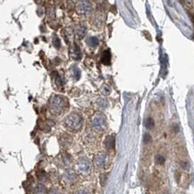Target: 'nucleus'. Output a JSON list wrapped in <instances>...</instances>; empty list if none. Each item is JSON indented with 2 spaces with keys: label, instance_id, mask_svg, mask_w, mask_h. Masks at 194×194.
I'll use <instances>...</instances> for the list:
<instances>
[{
  "label": "nucleus",
  "instance_id": "1",
  "mask_svg": "<svg viewBox=\"0 0 194 194\" xmlns=\"http://www.w3.org/2000/svg\"><path fill=\"white\" fill-rule=\"evenodd\" d=\"M82 124V116L77 113H72L65 120V127L70 131H78Z\"/></svg>",
  "mask_w": 194,
  "mask_h": 194
},
{
  "label": "nucleus",
  "instance_id": "2",
  "mask_svg": "<svg viewBox=\"0 0 194 194\" xmlns=\"http://www.w3.org/2000/svg\"><path fill=\"white\" fill-rule=\"evenodd\" d=\"M49 107L52 114H60L65 107V101L62 97L55 95L50 99Z\"/></svg>",
  "mask_w": 194,
  "mask_h": 194
},
{
  "label": "nucleus",
  "instance_id": "3",
  "mask_svg": "<svg viewBox=\"0 0 194 194\" xmlns=\"http://www.w3.org/2000/svg\"><path fill=\"white\" fill-rule=\"evenodd\" d=\"M91 126L94 130L102 131L106 129V119L101 114H96L91 120Z\"/></svg>",
  "mask_w": 194,
  "mask_h": 194
},
{
  "label": "nucleus",
  "instance_id": "4",
  "mask_svg": "<svg viewBox=\"0 0 194 194\" xmlns=\"http://www.w3.org/2000/svg\"><path fill=\"white\" fill-rule=\"evenodd\" d=\"M91 4L89 0H82L76 6V11L80 14H88L91 11Z\"/></svg>",
  "mask_w": 194,
  "mask_h": 194
},
{
  "label": "nucleus",
  "instance_id": "5",
  "mask_svg": "<svg viewBox=\"0 0 194 194\" xmlns=\"http://www.w3.org/2000/svg\"><path fill=\"white\" fill-rule=\"evenodd\" d=\"M76 170L78 171L81 173H89L90 169V161L85 158H82L79 159V161L76 164Z\"/></svg>",
  "mask_w": 194,
  "mask_h": 194
},
{
  "label": "nucleus",
  "instance_id": "6",
  "mask_svg": "<svg viewBox=\"0 0 194 194\" xmlns=\"http://www.w3.org/2000/svg\"><path fill=\"white\" fill-rule=\"evenodd\" d=\"M107 162V155L99 153L94 158V165L97 168H103Z\"/></svg>",
  "mask_w": 194,
  "mask_h": 194
},
{
  "label": "nucleus",
  "instance_id": "7",
  "mask_svg": "<svg viewBox=\"0 0 194 194\" xmlns=\"http://www.w3.org/2000/svg\"><path fill=\"white\" fill-rule=\"evenodd\" d=\"M87 33V27L85 24H79L77 25L76 28H75V35L77 37V38H79V40H82L85 37Z\"/></svg>",
  "mask_w": 194,
  "mask_h": 194
},
{
  "label": "nucleus",
  "instance_id": "8",
  "mask_svg": "<svg viewBox=\"0 0 194 194\" xmlns=\"http://www.w3.org/2000/svg\"><path fill=\"white\" fill-rule=\"evenodd\" d=\"M114 143H115V141H114V137L112 136V135H109L107 136L105 140V142H104V145L106 147L107 149L108 150H112L114 149Z\"/></svg>",
  "mask_w": 194,
  "mask_h": 194
},
{
  "label": "nucleus",
  "instance_id": "9",
  "mask_svg": "<svg viewBox=\"0 0 194 194\" xmlns=\"http://www.w3.org/2000/svg\"><path fill=\"white\" fill-rule=\"evenodd\" d=\"M101 61L104 65H110V61H111V54L109 50H105L102 54L101 56Z\"/></svg>",
  "mask_w": 194,
  "mask_h": 194
},
{
  "label": "nucleus",
  "instance_id": "10",
  "mask_svg": "<svg viewBox=\"0 0 194 194\" xmlns=\"http://www.w3.org/2000/svg\"><path fill=\"white\" fill-rule=\"evenodd\" d=\"M71 55L74 59H80L81 58V52L77 45H74L73 48L71 49Z\"/></svg>",
  "mask_w": 194,
  "mask_h": 194
},
{
  "label": "nucleus",
  "instance_id": "11",
  "mask_svg": "<svg viewBox=\"0 0 194 194\" xmlns=\"http://www.w3.org/2000/svg\"><path fill=\"white\" fill-rule=\"evenodd\" d=\"M71 142H72V138L69 136V135H67V134L64 135V136L62 137V139H61V144H62L65 148L69 147L70 144H71Z\"/></svg>",
  "mask_w": 194,
  "mask_h": 194
},
{
  "label": "nucleus",
  "instance_id": "12",
  "mask_svg": "<svg viewBox=\"0 0 194 194\" xmlns=\"http://www.w3.org/2000/svg\"><path fill=\"white\" fill-rule=\"evenodd\" d=\"M88 44L90 47L95 48V47H97L99 45V40L96 37H90V38H89V40H88Z\"/></svg>",
  "mask_w": 194,
  "mask_h": 194
},
{
  "label": "nucleus",
  "instance_id": "13",
  "mask_svg": "<svg viewBox=\"0 0 194 194\" xmlns=\"http://www.w3.org/2000/svg\"><path fill=\"white\" fill-rule=\"evenodd\" d=\"M155 161H156V163L158 165H164L166 159L162 155H157V156L155 157Z\"/></svg>",
  "mask_w": 194,
  "mask_h": 194
},
{
  "label": "nucleus",
  "instance_id": "14",
  "mask_svg": "<svg viewBox=\"0 0 194 194\" xmlns=\"http://www.w3.org/2000/svg\"><path fill=\"white\" fill-rule=\"evenodd\" d=\"M145 125H146V127H147L148 129H152V128L155 126V122H154L153 118L149 117V118L146 120V122H145Z\"/></svg>",
  "mask_w": 194,
  "mask_h": 194
},
{
  "label": "nucleus",
  "instance_id": "15",
  "mask_svg": "<svg viewBox=\"0 0 194 194\" xmlns=\"http://www.w3.org/2000/svg\"><path fill=\"white\" fill-rule=\"evenodd\" d=\"M98 105L99 107H101L102 109L106 108L107 107V100L106 99H100L98 102Z\"/></svg>",
  "mask_w": 194,
  "mask_h": 194
},
{
  "label": "nucleus",
  "instance_id": "16",
  "mask_svg": "<svg viewBox=\"0 0 194 194\" xmlns=\"http://www.w3.org/2000/svg\"><path fill=\"white\" fill-rule=\"evenodd\" d=\"M72 75H73V77H74L76 80H78V79L80 78L81 72H80V70L77 68V67H73V69H72Z\"/></svg>",
  "mask_w": 194,
  "mask_h": 194
},
{
  "label": "nucleus",
  "instance_id": "17",
  "mask_svg": "<svg viewBox=\"0 0 194 194\" xmlns=\"http://www.w3.org/2000/svg\"><path fill=\"white\" fill-rule=\"evenodd\" d=\"M143 141L145 144H149L152 141V137L149 133H145L144 136H143Z\"/></svg>",
  "mask_w": 194,
  "mask_h": 194
},
{
  "label": "nucleus",
  "instance_id": "18",
  "mask_svg": "<svg viewBox=\"0 0 194 194\" xmlns=\"http://www.w3.org/2000/svg\"><path fill=\"white\" fill-rule=\"evenodd\" d=\"M101 92L106 96V95H108L110 93V87L107 86V85H104L101 89Z\"/></svg>",
  "mask_w": 194,
  "mask_h": 194
},
{
  "label": "nucleus",
  "instance_id": "19",
  "mask_svg": "<svg viewBox=\"0 0 194 194\" xmlns=\"http://www.w3.org/2000/svg\"><path fill=\"white\" fill-rule=\"evenodd\" d=\"M54 74H55V84L62 85V81H61L60 76L57 74V72H54Z\"/></svg>",
  "mask_w": 194,
  "mask_h": 194
},
{
  "label": "nucleus",
  "instance_id": "20",
  "mask_svg": "<svg viewBox=\"0 0 194 194\" xmlns=\"http://www.w3.org/2000/svg\"><path fill=\"white\" fill-rule=\"evenodd\" d=\"M53 44H54V46L55 47V48H60V41H59V38H58L56 36H55L54 37V38H53Z\"/></svg>",
  "mask_w": 194,
  "mask_h": 194
},
{
  "label": "nucleus",
  "instance_id": "21",
  "mask_svg": "<svg viewBox=\"0 0 194 194\" xmlns=\"http://www.w3.org/2000/svg\"><path fill=\"white\" fill-rule=\"evenodd\" d=\"M107 174H105V173H102L101 176H100V183H101V185L103 186L105 183H106V180H107Z\"/></svg>",
  "mask_w": 194,
  "mask_h": 194
},
{
  "label": "nucleus",
  "instance_id": "22",
  "mask_svg": "<svg viewBox=\"0 0 194 194\" xmlns=\"http://www.w3.org/2000/svg\"><path fill=\"white\" fill-rule=\"evenodd\" d=\"M181 166H182V167H183V169H189V167H190V165H189V163H188L187 161L182 162Z\"/></svg>",
  "mask_w": 194,
  "mask_h": 194
},
{
  "label": "nucleus",
  "instance_id": "23",
  "mask_svg": "<svg viewBox=\"0 0 194 194\" xmlns=\"http://www.w3.org/2000/svg\"><path fill=\"white\" fill-rule=\"evenodd\" d=\"M180 2H182V3H183V0H180Z\"/></svg>",
  "mask_w": 194,
  "mask_h": 194
},
{
  "label": "nucleus",
  "instance_id": "24",
  "mask_svg": "<svg viewBox=\"0 0 194 194\" xmlns=\"http://www.w3.org/2000/svg\"><path fill=\"white\" fill-rule=\"evenodd\" d=\"M96 1H99V0H96Z\"/></svg>",
  "mask_w": 194,
  "mask_h": 194
}]
</instances>
